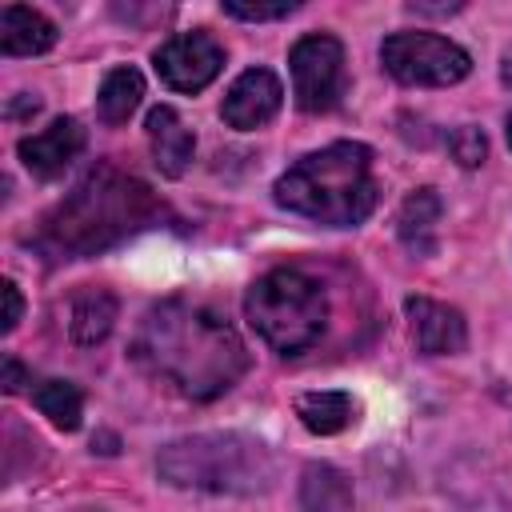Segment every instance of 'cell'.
Here are the masks:
<instances>
[{"instance_id":"4","label":"cell","mask_w":512,"mask_h":512,"mask_svg":"<svg viewBox=\"0 0 512 512\" xmlns=\"http://www.w3.org/2000/svg\"><path fill=\"white\" fill-rule=\"evenodd\" d=\"M160 480L176 488H196V492H264L276 476L272 452L240 432H200L172 440L156 456Z\"/></svg>"},{"instance_id":"17","label":"cell","mask_w":512,"mask_h":512,"mask_svg":"<svg viewBox=\"0 0 512 512\" xmlns=\"http://www.w3.org/2000/svg\"><path fill=\"white\" fill-rule=\"evenodd\" d=\"M296 416L316 436H336L356 420V400L348 392H304L296 400Z\"/></svg>"},{"instance_id":"18","label":"cell","mask_w":512,"mask_h":512,"mask_svg":"<svg viewBox=\"0 0 512 512\" xmlns=\"http://www.w3.org/2000/svg\"><path fill=\"white\" fill-rule=\"evenodd\" d=\"M140 96H144V76L136 68H112L104 80H100V96H96V108H100V120L104 124H124L136 108H140Z\"/></svg>"},{"instance_id":"11","label":"cell","mask_w":512,"mask_h":512,"mask_svg":"<svg viewBox=\"0 0 512 512\" xmlns=\"http://www.w3.org/2000/svg\"><path fill=\"white\" fill-rule=\"evenodd\" d=\"M404 312L412 320V340L424 356H452L468 344V328H464V316L456 308L428 300V296H408Z\"/></svg>"},{"instance_id":"8","label":"cell","mask_w":512,"mask_h":512,"mask_svg":"<svg viewBox=\"0 0 512 512\" xmlns=\"http://www.w3.org/2000/svg\"><path fill=\"white\" fill-rule=\"evenodd\" d=\"M152 64H156V76L172 92H200L220 76L224 48L200 28L196 32H176L152 52Z\"/></svg>"},{"instance_id":"16","label":"cell","mask_w":512,"mask_h":512,"mask_svg":"<svg viewBox=\"0 0 512 512\" xmlns=\"http://www.w3.org/2000/svg\"><path fill=\"white\" fill-rule=\"evenodd\" d=\"M300 504L308 512H352V480L336 464H308L300 480Z\"/></svg>"},{"instance_id":"23","label":"cell","mask_w":512,"mask_h":512,"mask_svg":"<svg viewBox=\"0 0 512 512\" xmlns=\"http://www.w3.org/2000/svg\"><path fill=\"white\" fill-rule=\"evenodd\" d=\"M24 388V368L16 356H4V392H20Z\"/></svg>"},{"instance_id":"24","label":"cell","mask_w":512,"mask_h":512,"mask_svg":"<svg viewBox=\"0 0 512 512\" xmlns=\"http://www.w3.org/2000/svg\"><path fill=\"white\" fill-rule=\"evenodd\" d=\"M500 76H504V84H508V88H512V48H508V52H504V72H500Z\"/></svg>"},{"instance_id":"12","label":"cell","mask_w":512,"mask_h":512,"mask_svg":"<svg viewBox=\"0 0 512 512\" xmlns=\"http://www.w3.org/2000/svg\"><path fill=\"white\" fill-rule=\"evenodd\" d=\"M148 144H152V156H156V168L164 176H184L188 160H192V148H196V136L192 128L180 120V112L172 104H156L148 112Z\"/></svg>"},{"instance_id":"9","label":"cell","mask_w":512,"mask_h":512,"mask_svg":"<svg viewBox=\"0 0 512 512\" xmlns=\"http://www.w3.org/2000/svg\"><path fill=\"white\" fill-rule=\"evenodd\" d=\"M284 104V88L276 80V72L268 68H248L232 80L224 104H220V116L228 128H240V132H252V128H264Z\"/></svg>"},{"instance_id":"20","label":"cell","mask_w":512,"mask_h":512,"mask_svg":"<svg viewBox=\"0 0 512 512\" xmlns=\"http://www.w3.org/2000/svg\"><path fill=\"white\" fill-rule=\"evenodd\" d=\"M228 16L236 20H280V16H292L300 4L296 0H280V4H240V0H224L220 4Z\"/></svg>"},{"instance_id":"15","label":"cell","mask_w":512,"mask_h":512,"mask_svg":"<svg viewBox=\"0 0 512 512\" xmlns=\"http://www.w3.org/2000/svg\"><path fill=\"white\" fill-rule=\"evenodd\" d=\"M436 224H440V196L432 188H416L400 216H396V228H400V240L416 252V256H428L436 248Z\"/></svg>"},{"instance_id":"3","label":"cell","mask_w":512,"mask_h":512,"mask_svg":"<svg viewBox=\"0 0 512 512\" xmlns=\"http://www.w3.org/2000/svg\"><path fill=\"white\" fill-rule=\"evenodd\" d=\"M276 204L328 228H352L368 220L376 208L372 152L352 140L308 152L276 180Z\"/></svg>"},{"instance_id":"6","label":"cell","mask_w":512,"mask_h":512,"mask_svg":"<svg viewBox=\"0 0 512 512\" xmlns=\"http://www.w3.org/2000/svg\"><path fill=\"white\" fill-rule=\"evenodd\" d=\"M380 64L400 84H428V88L456 84L472 72V56L456 40L436 32H392L380 44Z\"/></svg>"},{"instance_id":"13","label":"cell","mask_w":512,"mask_h":512,"mask_svg":"<svg viewBox=\"0 0 512 512\" xmlns=\"http://www.w3.org/2000/svg\"><path fill=\"white\" fill-rule=\"evenodd\" d=\"M56 44V24L28 8V4H4L0 8V52L4 56H40Z\"/></svg>"},{"instance_id":"1","label":"cell","mask_w":512,"mask_h":512,"mask_svg":"<svg viewBox=\"0 0 512 512\" xmlns=\"http://www.w3.org/2000/svg\"><path fill=\"white\" fill-rule=\"evenodd\" d=\"M132 360L188 400H216L248 372V348L236 328L208 304L184 296L144 312L132 336Z\"/></svg>"},{"instance_id":"25","label":"cell","mask_w":512,"mask_h":512,"mask_svg":"<svg viewBox=\"0 0 512 512\" xmlns=\"http://www.w3.org/2000/svg\"><path fill=\"white\" fill-rule=\"evenodd\" d=\"M508 144H512V116H508Z\"/></svg>"},{"instance_id":"22","label":"cell","mask_w":512,"mask_h":512,"mask_svg":"<svg viewBox=\"0 0 512 512\" xmlns=\"http://www.w3.org/2000/svg\"><path fill=\"white\" fill-rule=\"evenodd\" d=\"M0 292H4V332H12V328L20 324L24 300H20V288H16V280H4V284H0Z\"/></svg>"},{"instance_id":"10","label":"cell","mask_w":512,"mask_h":512,"mask_svg":"<svg viewBox=\"0 0 512 512\" xmlns=\"http://www.w3.org/2000/svg\"><path fill=\"white\" fill-rule=\"evenodd\" d=\"M84 144H88V136H84L80 120L60 116V120H52L48 128L24 136V140L16 144V152H20V160H24V168H28L32 176L56 180V176L84 152Z\"/></svg>"},{"instance_id":"5","label":"cell","mask_w":512,"mask_h":512,"mask_svg":"<svg viewBox=\"0 0 512 512\" xmlns=\"http://www.w3.org/2000/svg\"><path fill=\"white\" fill-rule=\"evenodd\" d=\"M244 316L268 348L296 356L320 340L328 324V296L308 272L272 268L260 280H252L244 296Z\"/></svg>"},{"instance_id":"21","label":"cell","mask_w":512,"mask_h":512,"mask_svg":"<svg viewBox=\"0 0 512 512\" xmlns=\"http://www.w3.org/2000/svg\"><path fill=\"white\" fill-rule=\"evenodd\" d=\"M452 156L464 164V168H476L480 160H484V152H488V144H484V132L480 128H460V132H452Z\"/></svg>"},{"instance_id":"2","label":"cell","mask_w":512,"mask_h":512,"mask_svg":"<svg viewBox=\"0 0 512 512\" xmlns=\"http://www.w3.org/2000/svg\"><path fill=\"white\" fill-rule=\"evenodd\" d=\"M160 212L164 208L144 180L124 176V172L104 164V168L88 172L44 216L40 248L52 252L56 260H84V256H96V252L120 244L124 236L140 232Z\"/></svg>"},{"instance_id":"14","label":"cell","mask_w":512,"mask_h":512,"mask_svg":"<svg viewBox=\"0 0 512 512\" xmlns=\"http://www.w3.org/2000/svg\"><path fill=\"white\" fill-rule=\"evenodd\" d=\"M116 324V296L108 288H80L68 304V328L76 344H100Z\"/></svg>"},{"instance_id":"7","label":"cell","mask_w":512,"mask_h":512,"mask_svg":"<svg viewBox=\"0 0 512 512\" xmlns=\"http://www.w3.org/2000/svg\"><path fill=\"white\" fill-rule=\"evenodd\" d=\"M292 96L304 112H328L344 96V48L328 32H308L288 52Z\"/></svg>"},{"instance_id":"19","label":"cell","mask_w":512,"mask_h":512,"mask_svg":"<svg viewBox=\"0 0 512 512\" xmlns=\"http://www.w3.org/2000/svg\"><path fill=\"white\" fill-rule=\"evenodd\" d=\"M32 404L64 432H76L84 420V396L72 380H40L32 384Z\"/></svg>"}]
</instances>
